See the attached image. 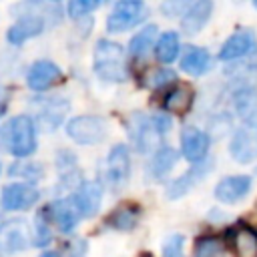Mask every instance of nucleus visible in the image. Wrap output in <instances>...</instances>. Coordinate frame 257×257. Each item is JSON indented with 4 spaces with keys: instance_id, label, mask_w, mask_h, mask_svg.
<instances>
[{
    "instance_id": "39448f33",
    "label": "nucleus",
    "mask_w": 257,
    "mask_h": 257,
    "mask_svg": "<svg viewBox=\"0 0 257 257\" xmlns=\"http://www.w3.org/2000/svg\"><path fill=\"white\" fill-rule=\"evenodd\" d=\"M40 199V193L28 183H10L2 187L0 205L4 211H24L30 209Z\"/></svg>"
},
{
    "instance_id": "4468645a",
    "label": "nucleus",
    "mask_w": 257,
    "mask_h": 257,
    "mask_svg": "<svg viewBox=\"0 0 257 257\" xmlns=\"http://www.w3.org/2000/svg\"><path fill=\"white\" fill-rule=\"evenodd\" d=\"M251 189V179L247 175L225 177L215 185V197L221 203H237Z\"/></svg>"
},
{
    "instance_id": "6e6552de",
    "label": "nucleus",
    "mask_w": 257,
    "mask_h": 257,
    "mask_svg": "<svg viewBox=\"0 0 257 257\" xmlns=\"http://www.w3.org/2000/svg\"><path fill=\"white\" fill-rule=\"evenodd\" d=\"M229 153L235 161L239 163H251L257 159V128L255 126H245L239 128L229 145Z\"/></svg>"
},
{
    "instance_id": "bb28decb",
    "label": "nucleus",
    "mask_w": 257,
    "mask_h": 257,
    "mask_svg": "<svg viewBox=\"0 0 257 257\" xmlns=\"http://www.w3.org/2000/svg\"><path fill=\"white\" fill-rule=\"evenodd\" d=\"M10 175L12 177H24L26 181H38L42 177V167L30 163V161H18L10 167Z\"/></svg>"
},
{
    "instance_id": "20e7f679",
    "label": "nucleus",
    "mask_w": 257,
    "mask_h": 257,
    "mask_svg": "<svg viewBox=\"0 0 257 257\" xmlns=\"http://www.w3.org/2000/svg\"><path fill=\"white\" fill-rule=\"evenodd\" d=\"M66 135L76 141L78 145H94L104 139L106 135V124L100 116L94 114H82L74 116L66 124Z\"/></svg>"
},
{
    "instance_id": "f257e3e1",
    "label": "nucleus",
    "mask_w": 257,
    "mask_h": 257,
    "mask_svg": "<svg viewBox=\"0 0 257 257\" xmlns=\"http://www.w3.org/2000/svg\"><path fill=\"white\" fill-rule=\"evenodd\" d=\"M0 145L12 157H28L36 151V126L28 114L12 116L0 131Z\"/></svg>"
},
{
    "instance_id": "a211bd4d",
    "label": "nucleus",
    "mask_w": 257,
    "mask_h": 257,
    "mask_svg": "<svg viewBox=\"0 0 257 257\" xmlns=\"http://www.w3.org/2000/svg\"><path fill=\"white\" fill-rule=\"evenodd\" d=\"M42 28H44L42 16L26 14V16H22L20 20H16V22L8 28L6 40H8L10 44H22V42H26V40L32 38V36H38V34L42 32Z\"/></svg>"
},
{
    "instance_id": "4be33fe9",
    "label": "nucleus",
    "mask_w": 257,
    "mask_h": 257,
    "mask_svg": "<svg viewBox=\"0 0 257 257\" xmlns=\"http://www.w3.org/2000/svg\"><path fill=\"white\" fill-rule=\"evenodd\" d=\"M177 163V153L171 149V147H161L155 157L151 159V165H149V171L155 179H161L163 175H167Z\"/></svg>"
},
{
    "instance_id": "cd10ccee",
    "label": "nucleus",
    "mask_w": 257,
    "mask_h": 257,
    "mask_svg": "<svg viewBox=\"0 0 257 257\" xmlns=\"http://www.w3.org/2000/svg\"><path fill=\"white\" fill-rule=\"evenodd\" d=\"M26 231L22 229V223H12L6 231V249L8 251H20L26 247Z\"/></svg>"
},
{
    "instance_id": "423d86ee",
    "label": "nucleus",
    "mask_w": 257,
    "mask_h": 257,
    "mask_svg": "<svg viewBox=\"0 0 257 257\" xmlns=\"http://www.w3.org/2000/svg\"><path fill=\"white\" fill-rule=\"evenodd\" d=\"M34 104L38 106L36 120H38L40 128H44V131H54L62 122V118H64V114L68 110V100H64L60 96L38 98Z\"/></svg>"
},
{
    "instance_id": "f03ea898",
    "label": "nucleus",
    "mask_w": 257,
    "mask_h": 257,
    "mask_svg": "<svg viewBox=\"0 0 257 257\" xmlns=\"http://www.w3.org/2000/svg\"><path fill=\"white\" fill-rule=\"evenodd\" d=\"M94 72L102 80L120 82L126 76L124 48L112 40H98L94 46Z\"/></svg>"
},
{
    "instance_id": "aec40b11",
    "label": "nucleus",
    "mask_w": 257,
    "mask_h": 257,
    "mask_svg": "<svg viewBox=\"0 0 257 257\" xmlns=\"http://www.w3.org/2000/svg\"><path fill=\"white\" fill-rule=\"evenodd\" d=\"M213 66V58L205 48H191L183 58H181V70L191 74V76H201Z\"/></svg>"
},
{
    "instance_id": "f8f14e48",
    "label": "nucleus",
    "mask_w": 257,
    "mask_h": 257,
    "mask_svg": "<svg viewBox=\"0 0 257 257\" xmlns=\"http://www.w3.org/2000/svg\"><path fill=\"white\" fill-rule=\"evenodd\" d=\"M257 50V38L251 30H237L221 48L219 58L221 60H235L241 56H247Z\"/></svg>"
},
{
    "instance_id": "9d476101",
    "label": "nucleus",
    "mask_w": 257,
    "mask_h": 257,
    "mask_svg": "<svg viewBox=\"0 0 257 257\" xmlns=\"http://www.w3.org/2000/svg\"><path fill=\"white\" fill-rule=\"evenodd\" d=\"M211 169H213V161H211V159L193 165L189 171H185L181 177H177V179L167 187V197H169V199H179V197H183V195L189 193L191 187H195Z\"/></svg>"
},
{
    "instance_id": "b1692460",
    "label": "nucleus",
    "mask_w": 257,
    "mask_h": 257,
    "mask_svg": "<svg viewBox=\"0 0 257 257\" xmlns=\"http://www.w3.org/2000/svg\"><path fill=\"white\" fill-rule=\"evenodd\" d=\"M155 36H157V26L155 24H149L145 26V30H141L137 36H133V40L128 42V52L137 58L141 56H147V52L151 50L153 42H155Z\"/></svg>"
},
{
    "instance_id": "f3484780",
    "label": "nucleus",
    "mask_w": 257,
    "mask_h": 257,
    "mask_svg": "<svg viewBox=\"0 0 257 257\" xmlns=\"http://www.w3.org/2000/svg\"><path fill=\"white\" fill-rule=\"evenodd\" d=\"M233 106L241 116L245 126L257 128V90L251 86H241L233 94Z\"/></svg>"
},
{
    "instance_id": "1a4fd4ad",
    "label": "nucleus",
    "mask_w": 257,
    "mask_h": 257,
    "mask_svg": "<svg viewBox=\"0 0 257 257\" xmlns=\"http://www.w3.org/2000/svg\"><path fill=\"white\" fill-rule=\"evenodd\" d=\"M131 171V159H128V149L124 145H114L108 151L106 159V181L110 187H120L128 179Z\"/></svg>"
},
{
    "instance_id": "a878e982",
    "label": "nucleus",
    "mask_w": 257,
    "mask_h": 257,
    "mask_svg": "<svg viewBox=\"0 0 257 257\" xmlns=\"http://www.w3.org/2000/svg\"><path fill=\"white\" fill-rule=\"evenodd\" d=\"M137 211L135 209H131V207H118L112 215H110V219H108V223L114 227V229H120V231H128V229H133L135 225H137Z\"/></svg>"
},
{
    "instance_id": "dca6fc26",
    "label": "nucleus",
    "mask_w": 257,
    "mask_h": 257,
    "mask_svg": "<svg viewBox=\"0 0 257 257\" xmlns=\"http://www.w3.org/2000/svg\"><path fill=\"white\" fill-rule=\"evenodd\" d=\"M213 10V2L211 0H197L193 4H189L183 12L181 18V28L185 34H197L209 20Z\"/></svg>"
},
{
    "instance_id": "0eeeda50",
    "label": "nucleus",
    "mask_w": 257,
    "mask_h": 257,
    "mask_svg": "<svg viewBox=\"0 0 257 257\" xmlns=\"http://www.w3.org/2000/svg\"><path fill=\"white\" fill-rule=\"evenodd\" d=\"M181 151L193 165L203 163L209 153V135L197 126H185L181 133Z\"/></svg>"
},
{
    "instance_id": "7c9ffc66",
    "label": "nucleus",
    "mask_w": 257,
    "mask_h": 257,
    "mask_svg": "<svg viewBox=\"0 0 257 257\" xmlns=\"http://www.w3.org/2000/svg\"><path fill=\"white\" fill-rule=\"evenodd\" d=\"M173 80H175V72L173 70H169V68H155L147 76V86L159 88V86H165V84H169Z\"/></svg>"
},
{
    "instance_id": "c756f323",
    "label": "nucleus",
    "mask_w": 257,
    "mask_h": 257,
    "mask_svg": "<svg viewBox=\"0 0 257 257\" xmlns=\"http://www.w3.org/2000/svg\"><path fill=\"white\" fill-rule=\"evenodd\" d=\"M98 6H100L98 0H70L66 4V10H68L70 18H82L84 14H88L90 10H94Z\"/></svg>"
},
{
    "instance_id": "5701e85b",
    "label": "nucleus",
    "mask_w": 257,
    "mask_h": 257,
    "mask_svg": "<svg viewBox=\"0 0 257 257\" xmlns=\"http://www.w3.org/2000/svg\"><path fill=\"white\" fill-rule=\"evenodd\" d=\"M233 243H235L239 257H255L257 255V233L251 227H247V225L239 227L233 237Z\"/></svg>"
},
{
    "instance_id": "c9c22d12",
    "label": "nucleus",
    "mask_w": 257,
    "mask_h": 257,
    "mask_svg": "<svg viewBox=\"0 0 257 257\" xmlns=\"http://www.w3.org/2000/svg\"><path fill=\"white\" fill-rule=\"evenodd\" d=\"M6 112V100L4 98H0V116Z\"/></svg>"
},
{
    "instance_id": "ddd939ff",
    "label": "nucleus",
    "mask_w": 257,
    "mask_h": 257,
    "mask_svg": "<svg viewBox=\"0 0 257 257\" xmlns=\"http://www.w3.org/2000/svg\"><path fill=\"white\" fill-rule=\"evenodd\" d=\"M60 78H62V72H60V68L54 62H50V60H38V62H34L30 66L28 76H26V82H28V86L32 90H38L40 92V90L50 88Z\"/></svg>"
},
{
    "instance_id": "7ed1b4c3",
    "label": "nucleus",
    "mask_w": 257,
    "mask_h": 257,
    "mask_svg": "<svg viewBox=\"0 0 257 257\" xmlns=\"http://www.w3.org/2000/svg\"><path fill=\"white\" fill-rule=\"evenodd\" d=\"M147 16V6L139 0H120L114 4L112 12L106 18V28L108 32H122L139 22H143Z\"/></svg>"
},
{
    "instance_id": "473e14b6",
    "label": "nucleus",
    "mask_w": 257,
    "mask_h": 257,
    "mask_svg": "<svg viewBox=\"0 0 257 257\" xmlns=\"http://www.w3.org/2000/svg\"><path fill=\"white\" fill-rule=\"evenodd\" d=\"M183 235H171L163 245V257H183Z\"/></svg>"
},
{
    "instance_id": "393cba45",
    "label": "nucleus",
    "mask_w": 257,
    "mask_h": 257,
    "mask_svg": "<svg viewBox=\"0 0 257 257\" xmlns=\"http://www.w3.org/2000/svg\"><path fill=\"white\" fill-rule=\"evenodd\" d=\"M179 52V36L177 32H165L161 34L159 42H157V58L161 62H173L177 58Z\"/></svg>"
},
{
    "instance_id": "f704fd0d",
    "label": "nucleus",
    "mask_w": 257,
    "mask_h": 257,
    "mask_svg": "<svg viewBox=\"0 0 257 257\" xmlns=\"http://www.w3.org/2000/svg\"><path fill=\"white\" fill-rule=\"evenodd\" d=\"M40 257H58V253L56 251H44Z\"/></svg>"
},
{
    "instance_id": "9b49d317",
    "label": "nucleus",
    "mask_w": 257,
    "mask_h": 257,
    "mask_svg": "<svg viewBox=\"0 0 257 257\" xmlns=\"http://www.w3.org/2000/svg\"><path fill=\"white\" fill-rule=\"evenodd\" d=\"M48 213L52 215V221L56 223L58 231L62 233H72L74 227L78 225V219H80V211L74 203L72 197H66V199H58L54 201L50 207H46Z\"/></svg>"
},
{
    "instance_id": "412c9836",
    "label": "nucleus",
    "mask_w": 257,
    "mask_h": 257,
    "mask_svg": "<svg viewBox=\"0 0 257 257\" xmlns=\"http://www.w3.org/2000/svg\"><path fill=\"white\" fill-rule=\"evenodd\" d=\"M163 106H165V110L177 112V114L189 112V108L193 106V90L187 84H179L177 88L167 92V96L163 100Z\"/></svg>"
},
{
    "instance_id": "6ab92c4d",
    "label": "nucleus",
    "mask_w": 257,
    "mask_h": 257,
    "mask_svg": "<svg viewBox=\"0 0 257 257\" xmlns=\"http://www.w3.org/2000/svg\"><path fill=\"white\" fill-rule=\"evenodd\" d=\"M133 139H135L137 149L141 153H149L159 141V133L153 126V120L147 118V116L137 114L133 118Z\"/></svg>"
},
{
    "instance_id": "e433bc0d",
    "label": "nucleus",
    "mask_w": 257,
    "mask_h": 257,
    "mask_svg": "<svg viewBox=\"0 0 257 257\" xmlns=\"http://www.w3.org/2000/svg\"><path fill=\"white\" fill-rule=\"evenodd\" d=\"M253 6H255V8H257V0H255V2H253Z\"/></svg>"
},
{
    "instance_id": "2f4dec72",
    "label": "nucleus",
    "mask_w": 257,
    "mask_h": 257,
    "mask_svg": "<svg viewBox=\"0 0 257 257\" xmlns=\"http://www.w3.org/2000/svg\"><path fill=\"white\" fill-rule=\"evenodd\" d=\"M44 215H46V211L38 213V217H36V229H34V243L36 245H48L50 243V229H48Z\"/></svg>"
},
{
    "instance_id": "2eb2a0df",
    "label": "nucleus",
    "mask_w": 257,
    "mask_h": 257,
    "mask_svg": "<svg viewBox=\"0 0 257 257\" xmlns=\"http://www.w3.org/2000/svg\"><path fill=\"white\" fill-rule=\"evenodd\" d=\"M72 199H74V203H76V207L80 211V217H92L100 209L102 187L96 181H86V183H82L76 189V193L72 195Z\"/></svg>"
},
{
    "instance_id": "72a5a7b5",
    "label": "nucleus",
    "mask_w": 257,
    "mask_h": 257,
    "mask_svg": "<svg viewBox=\"0 0 257 257\" xmlns=\"http://www.w3.org/2000/svg\"><path fill=\"white\" fill-rule=\"evenodd\" d=\"M153 126H155V131L159 133V137H163V135H167V131L171 128V120H169V116L167 114H155L153 118Z\"/></svg>"
},
{
    "instance_id": "c85d7f7f",
    "label": "nucleus",
    "mask_w": 257,
    "mask_h": 257,
    "mask_svg": "<svg viewBox=\"0 0 257 257\" xmlns=\"http://www.w3.org/2000/svg\"><path fill=\"white\" fill-rule=\"evenodd\" d=\"M223 255V243L215 237L201 239L195 249V257H221Z\"/></svg>"
}]
</instances>
